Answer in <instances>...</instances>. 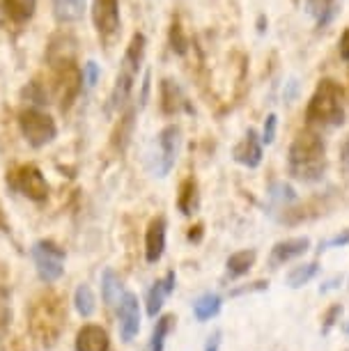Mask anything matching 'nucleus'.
<instances>
[{
  "mask_svg": "<svg viewBox=\"0 0 349 351\" xmlns=\"http://www.w3.org/2000/svg\"><path fill=\"white\" fill-rule=\"evenodd\" d=\"M74 308H76V313L81 315V317H92V315H95L97 296H95V291H92L90 285L81 282L76 287V291H74Z\"/></svg>",
  "mask_w": 349,
  "mask_h": 351,
  "instance_id": "b1692460",
  "label": "nucleus"
},
{
  "mask_svg": "<svg viewBox=\"0 0 349 351\" xmlns=\"http://www.w3.org/2000/svg\"><path fill=\"white\" fill-rule=\"evenodd\" d=\"M175 315H161L159 319H156V326H154V333L149 337V344L145 351H163L166 347V337L170 335V330L175 326Z\"/></svg>",
  "mask_w": 349,
  "mask_h": 351,
  "instance_id": "5701e85b",
  "label": "nucleus"
},
{
  "mask_svg": "<svg viewBox=\"0 0 349 351\" xmlns=\"http://www.w3.org/2000/svg\"><path fill=\"white\" fill-rule=\"evenodd\" d=\"M182 149V129L177 124H168L166 129H161V134L156 136V154H154V175L156 177H168L170 170L175 168L177 156Z\"/></svg>",
  "mask_w": 349,
  "mask_h": 351,
  "instance_id": "6e6552de",
  "label": "nucleus"
},
{
  "mask_svg": "<svg viewBox=\"0 0 349 351\" xmlns=\"http://www.w3.org/2000/svg\"><path fill=\"white\" fill-rule=\"evenodd\" d=\"M287 170L296 182H320L326 172L324 141L313 131H304L296 136L287 152Z\"/></svg>",
  "mask_w": 349,
  "mask_h": 351,
  "instance_id": "f257e3e1",
  "label": "nucleus"
},
{
  "mask_svg": "<svg viewBox=\"0 0 349 351\" xmlns=\"http://www.w3.org/2000/svg\"><path fill=\"white\" fill-rule=\"evenodd\" d=\"M340 313H342V308H340V306H333L331 310H328V313H326V317H324V319H326L324 333H326V330H328V328H331V326H333V324H335V315H340Z\"/></svg>",
  "mask_w": 349,
  "mask_h": 351,
  "instance_id": "72a5a7b5",
  "label": "nucleus"
},
{
  "mask_svg": "<svg viewBox=\"0 0 349 351\" xmlns=\"http://www.w3.org/2000/svg\"><path fill=\"white\" fill-rule=\"evenodd\" d=\"M306 12L317 21V28H324L335 16V0H306Z\"/></svg>",
  "mask_w": 349,
  "mask_h": 351,
  "instance_id": "393cba45",
  "label": "nucleus"
},
{
  "mask_svg": "<svg viewBox=\"0 0 349 351\" xmlns=\"http://www.w3.org/2000/svg\"><path fill=\"white\" fill-rule=\"evenodd\" d=\"M64 319H67V310L62 306V299L58 294H42L32 306L30 313V330L32 335L37 337L39 342L51 347V344L58 342L62 328H64Z\"/></svg>",
  "mask_w": 349,
  "mask_h": 351,
  "instance_id": "7ed1b4c3",
  "label": "nucleus"
},
{
  "mask_svg": "<svg viewBox=\"0 0 349 351\" xmlns=\"http://www.w3.org/2000/svg\"><path fill=\"white\" fill-rule=\"evenodd\" d=\"M342 246H349V230H345L338 237H333V239H328L324 246H320V248L326 250V248H342Z\"/></svg>",
  "mask_w": 349,
  "mask_h": 351,
  "instance_id": "2f4dec72",
  "label": "nucleus"
},
{
  "mask_svg": "<svg viewBox=\"0 0 349 351\" xmlns=\"http://www.w3.org/2000/svg\"><path fill=\"white\" fill-rule=\"evenodd\" d=\"M184 108H189V104L180 85L175 81H170V78L161 81V110L166 112V115H177V112H182Z\"/></svg>",
  "mask_w": 349,
  "mask_h": 351,
  "instance_id": "dca6fc26",
  "label": "nucleus"
},
{
  "mask_svg": "<svg viewBox=\"0 0 349 351\" xmlns=\"http://www.w3.org/2000/svg\"><path fill=\"white\" fill-rule=\"evenodd\" d=\"M219 347H221V330H216V333L207 340L205 351H219Z\"/></svg>",
  "mask_w": 349,
  "mask_h": 351,
  "instance_id": "c9c22d12",
  "label": "nucleus"
},
{
  "mask_svg": "<svg viewBox=\"0 0 349 351\" xmlns=\"http://www.w3.org/2000/svg\"><path fill=\"white\" fill-rule=\"evenodd\" d=\"M170 46H173V51L177 56H184V53H186V37H184L180 21H173V25H170Z\"/></svg>",
  "mask_w": 349,
  "mask_h": 351,
  "instance_id": "cd10ccee",
  "label": "nucleus"
},
{
  "mask_svg": "<svg viewBox=\"0 0 349 351\" xmlns=\"http://www.w3.org/2000/svg\"><path fill=\"white\" fill-rule=\"evenodd\" d=\"M276 127H278V117L272 112V115H267L265 129H262V145H272L276 141Z\"/></svg>",
  "mask_w": 349,
  "mask_h": 351,
  "instance_id": "7c9ffc66",
  "label": "nucleus"
},
{
  "mask_svg": "<svg viewBox=\"0 0 349 351\" xmlns=\"http://www.w3.org/2000/svg\"><path fill=\"white\" fill-rule=\"evenodd\" d=\"M269 197H272V200H276L278 204H285V202H294L296 200V193H294L292 186H287V184H274Z\"/></svg>",
  "mask_w": 349,
  "mask_h": 351,
  "instance_id": "c85d7f7f",
  "label": "nucleus"
},
{
  "mask_svg": "<svg viewBox=\"0 0 349 351\" xmlns=\"http://www.w3.org/2000/svg\"><path fill=\"white\" fill-rule=\"evenodd\" d=\"M311 250V239L308 237H292V239H285V241H278L276 246L272 248V267H280V264H287L296 260V257L306 255Z\"/></svg>",
  "mask_w": 349,
  "mask_h": 351,
  "instance_id": "f8f14e48",
  "label": "nucleus"
},
{
  "mask_svg": "<svg viewBox=\"0 0 349 351\" xmlns=\"http://www.w3.org/2000/svg\"><path fill=\"white\" fill-rule=\"evenodd\" d=\"M117 317H120V335L124 342H131L141 330V301L134 291H124L117 303Z\"/></svg>",
  "mask_w": 349,
  "mask_h": 351,
  "instance_id": "9d476101",
  "label": "nucleus"
},
{
  "mask_svg": "<svg viewBox=\"0 0 349 351\" xmlns=\"http://www.w3.org/2000/svg\"><path fill=\"white\" fill-rule=\"evenodd\" d=\"M88 0H53V14L60 23H76L81 21Z\"/></svg>",
  "mask_w": 349,
  "mask_h": 351,
  "instance_id": "a211bd4d",
  "label": "nucleus"
},
{
  "mask_svg": "<svg viewBox=\"0 0 349 351\" xmlns=\"http://www.w3.org/2000/svg\"><path fill=\"white\" fill-rule=\"evenodd\" d=\"M0 230L8 232V221H5V211H3V204H0Z\"/></svg>",
  "mask_w": 349,
  "mask_h": 351,
  "instance_id": "e433bc0d",
  "label": "nucleus"
},
{
  "mask_svg": "<svg viewBox=\"0 0 349 351\" xmlns=\"http://www.w3.org/2000/svg\"><path fill=\"white\" fill-rule=\"evenodd\" d=\"M234 161L246 168H258L262 163V138H258L253 129H248L243 141L234 147Z\"/></svg>",
  "mask_w": 349,
  "mask_h": 351,
  "instance_id": "2eb2a0df",
  "label": "nucleus"
},
{
  "mask_svg": "<svg viewBox=\"0 0 349 351\" xmlns=\"http://www.w3.org/2000/svg\"><path fill=\"white\" fill-rule=\"evenodd\" d=\"M255 257H258V253L255 250H237V253H232L228 257V274L232 278H239V276H246L248 271L253 269L255 264Z\"/></svg>",
  "mask_w": 349,
  "mask_h": 351,
  "instance_id": "4be33fe9",
  "label": "nucleus"
},
{
  "mask_svg": "<svg viewBox=\"0 0 349 351\" xmlns=\"http://www.w3.org/2000/svg\"><path fill=\"white\" fill-rule=\"evenodd\" d=\"M200 207V193H197V182L193 177H186L180 184V193H177V209L184 216H193Z\"/></svg>",
  "mask_w": 349,
  "mask_h": 351,
  "instance_id": "f3484780",
  "label": "nucleus"
},
{
  "mask_svg": "<svg viewBox=\"0 0 349 351\" xmlns=\"http://www.w3.org/2000/svg\"><path fill=\"white\" fill-rule=\"evenodd\" d=\"M101 296H104V303H106V306H117L124 296V285L113 269H106L101 276Z\"/></svg>",
  "mask_w": 349,
  "mask_h": 351,
  "instance_id": "aec40b11",
  "label": "nucleus"
},
{
  "mask_svg": "<svg viewBox=\"0 0 349 351\" xmlns=\"http://www.w3.org/2000/svg\"><path fill=\"white\" fill-rule=\"evenodd\" d=\"M10 186L19 191L23 197H28L32 202H44L49 197V182H46L44 172L32 163L19 165L16 170L10 172Z\"/></svg>",
  "mask_w": 349,
  "mask_h": 351,
  "instance_id": "0eeeda50",
  "label": "nucleus"
},
{
  "mask_svg": "<svg viewBox=\"0 0 349 351\" xmlns=\"http://www.w3.org/2000/svg\"><path fill=\"white\" fill-rule=\"evenodd\" d=\"M81 74H83L85 88H95V85L99 83V78H101V69H99V64L95 60H88V62L83 64Z\"/></svg>",
  "mask_w": 349,
  "mask_h": 351,
  "instance_id": "c756f323",
  "label": "nucleus"
},
{
  "mask_svg": "<svg viewBox=\"0 0 349 351\" xmlns=\"http://www.w3.org/2000/svg\"><path fill=\"white\" fill-rule=\"evenodd\" d=\"M175 285H177V274H175V271H168L166 276L159 278V280H156L152 287H149L147 303H145V306H147V315L152 317V319L161 313L163 303H166L168 296L175 291Z\"/></svg>",
  "mask_w": 349,
  "mask_h": 351,
  "instance_id": "ddd939ff",
  "label": "nucleus"
},
{
  "mask_svg": "<svg viewBox=\"0 0 349 351\" xmlns=\"http://www.w3.org/2000/svg\"><path fill=\"white\" fill-rule=\"evenodd\" d=\"M145 49H147V39H145L143 32H136L122 56L120 71H117L113 92H110V104H108L110 110L122 108V106L129 101L131 90H134L136 78H138V71H141L143 60H145Z\"/></svg>",
  "mask_w": 349,
  "mask_h": 351,
  "instance_id": "20e7f679",
  "label": "nucleus"
},
{
  "mask_svg": "<svg viewBox=\"0 0 349 351\" xmlns=\"http://www.w3.org/2000/svg\"><path fill=\"white\" fill-rule=\"evenodd\" d=\"M338 49H340V58H342V60L349 62V28L342 32V37H340V42H338Z\"/></svg>",
  "mask_w": 349,
  "mask_h": 351,
  "instance_id": "473e14b6",
  "label": "nucleus"
},
{
  "mask_svg": "<svg viewBox=\"0 0 349 351\" xmlns=\"http://www.w3.org/2000/svg\"><path fill=\"white\" fill-rule=\"evenodd\" d=\"M345 333L349 335V324H347V326H345Z\"/></svg>",
  "mask_w": 349,
  "mask_h": 351,
  "instance_id": "4c0bfd02",
  "label": "nucleus"
},
{
  "mask_svg": "<svg viewBox=\"0 0 349 351\" xmlns=\"http://www.w3.org/2000/svg\"><path fill=\"white\" fill-rule=\"evenodd\" d=\"M30 257L35 262V269H37V276L39 280L51 285V282H58L64 274V250L58 246L56 241L51 239H39L32 243L30 248Z\"/></svg>",
  "mask_w": 349,
  "mask_h": 351,
  "instance_id": "423d86ee",
  "label": "nucleus"
},
{
  "mask_svg": "<svg viewBox=\"0 0 349 351\" xmlns=\"http://www.w3.org/2000/svg\"><path fill=\"white\" fill-rule=\"evenodd\" d=\"M92 21L99 37L110 42L120 30V0H92Z\"/></svg>",
  "mask_w": 349,
  "mask_h": 351,
  "instance_id": "1a4fd4ad",
  "label": "nucleus"
},
{
  "mask_svg": "<svg viewBox=\"0 0 349 351\" xmlns=\"http://www.w3.org/2000/svg\"><path fill=\"white\" fill-rule=\"evenodd\" d=\"M306 120L311 127H338L345 122V90L340 83L331 78L320 81L308 101Z\"/></svg>",
  "mask_w": 349,
  "mask_h": 351,
  "instance_id": "f03ea898",
  "label": "nucleus"
},
{
  "mask_svg": "<svg viewBox=\"0 0 349 351\" xmlns=\"http://www.w3.org/2000/svg\"><path fill=\"white\" fill-rule=\"evenodd\" d=\"M74 347L76 351H108L110 337L106 333V328L97 326V324H85L76 333Z\"/></svg>",
  "mask_w": 349,
  "mask_h": 351,
  "instance_id": "4468645a",
  "label": "nucleus"
},
{
  "mask_svg": "<svg viewBox=\"0 0 349 351\" xmlns=\"http://www.w3.org/2000/svg\"><path fill=\"white\" fill-rule=\"evenodd\" d=\"M3 5L14 23H28L37 10V0H3Z\"/></svg>",
  "mask_w": 349,
  "mask_h": 351,
  "instance_id": "412c9836",
  "label": "nucleus"
},
{
  "mask_svg": "<svg viewBox=\"0 0 349 351\" xmlns=\"http://www.w3.org/2000/svg\"><path fill=\"white\" fill-rule=\"evenodd\" d=\"M221 306H223L221 296L214 294V291H207V294H202L200 299L193 301V315L197 322H209L221 313Z\"/></svg>",
  "mask_w": 349,
  "mask_h": 351,
  "instance_id": "6ab92c4d",
  "label": "nucleus"
},
{
  "mask_svg": "<svg viewBox=\"0 0 349 351\" xmlns=\"http://www.w3.org/2000/svg\"><path fill=\"white\" fill-rule=\"evenodd\" d=\"M19 129H21V136L25 138V143L35 149L46 147V145L53 143L58 136L56 120L46 110L37 108V106H30V108L21 110V115H19Z\"/></svg>",
  "mask_w": 349,
  "mask_h": 351,
  "instance_id": "39448f33",
  "label": "nucleus"
},
{
  "mask_svg": "<svg viewBox=\"0 0 349 351\" xmlns=\"http://www.w3.org/2000/svg\"><path fill=\"white\" fill-rule=\"evenodd\" d=\"M317 271H320V264L317 262H308V264H301V267H294L287 274V285L292 289L304 287V285H308L315 276H317Z\"/></svg>",
  "mask_w": 349,
  "mask_h": 351,
  "instance_id": "a878e982",
  "label": "nucleus"
},
{
  "mask_svg": "<svg viewBox=\"0 0 349 351\" xmlns=\"http://www.w3.org/2000/svg\"><path fill=\"white\" fill-rule=\"evenodd\" d=\"M12 324V308H10V299L3 289H0V340L8 335Z\"/></svg>",
  "mask_w": 349,
  "mask_h": 351,
  "instance_id": "bb28decb",
  "label": "nucleus"
},
{
  "mask_svg": "<svg viewBox=\"0 0 349 351\" xmlns=\"http://www.w3.org/2000/svg\"><path fill=\"white\" fill-rule=\"evenodd\" d=\"M166 230L168 223L163 216H156L149 221L147 232H145V260H147V264L161 262L163 253H166Z\"/></svg>",
  "mask_w": 349,
  "mask_h": 351,
  "instance_id": "9b49d317",
  "label": "nucleus"
},
{
  "mask_svg": "<svg viewBox=\"0 0 349 351\" xmlns=\"http://www.w3.org/2000/svg\"><path fill=\"white\" fill-rule=\"evenodd\" d=\"M340 163H342V168H345L349 172V136H347V141L342 143V149H340Z\"/></svg>",
  "mask_w": 349,
  "mask_h": 351,
  "instance_id": "f704fd0d",
  "label": "nucleus"
}]
</instances>
